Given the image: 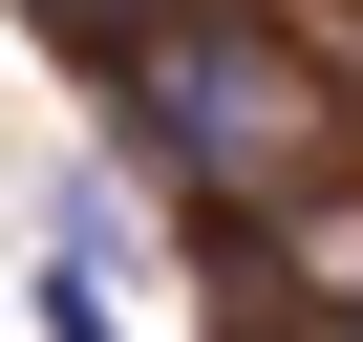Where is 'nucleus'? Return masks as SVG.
Wrapping results in <instances>:
<instances>
[{
    "label": "nucleus",
    "mask_w": 363,
    "mask_h": 342,
    "mask_svg": "<svg viewBox=\"0 0 363 342\" xmlns=\"http://www.w3.org/2000/svg\"><path fill=\"white\" fill-rule=\"evenodd\" d=\"M107 107H128V150H150V171H193V193H278V171H299V128H320L235 22H193V43L150 22V43L107 65Z\"/></svg>",
    "instance_id": "obj_1"
},
{
    "label": "nucleus",
    "mask_w": 363,
    "mask_h": 342,
    "mask_svg": "<svg viewBox=\"0 0 363 342\" xmlns=\"http://www.w3.org/2000/svg\"><path fill=\"white\" fill-rule=\"evenodd\" d=\"M43 22H65L86 65H128V43H150V0H43Z\"/></svg>",
    "instance_id": "obj_2"
},
{
    "label": "nucleus",
    "mask_w": 363,
    "mask_h": 342,
    "mask_svg": "<svg viewBox=\"0 0 363 342\" xmlns=\"http://www.w3.org/2000/svg\"><path fill=\"white\" fill-rule=\"evenodd\" d=\"M342 342H363V278H342Z\"/></svg>",
    "instance_id": "obj_3"
}]
</instances>
